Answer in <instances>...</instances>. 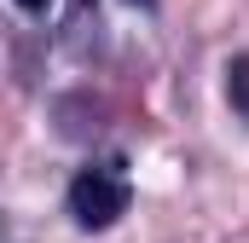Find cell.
I'll use <instances>...</instances> for the list:
<instances>
[{"mask_svg":"<svg viewBox=\"0 0 249 243\" xmlns=\"http://www.w3.org/2000/svg\"><path fill=\"white\" fill-rule=\"evenodd\" d=\"M122 208H127L122 174H110V168H87V174H75V185H70V214H75L81 232H105V226H116Z\"/></svg>","mask_w":249,"mask_h":243,"instance_id":"1","label":"cell"},{"mask_svg":"<svg viewBox=\"0 0 249 243\" xmlns=\"http://www.w3.org/2000/svg\"><path fill=\"white\" fill-rule=\"evenodd\" d=\"M133 6H151V0H133Z\"/></svg>","mask_w":249,"mask_h":243,"instance_id":"4","label":"cell"},{"mask_svg":"<svg viewBox=\"0 0 249 243\" xmlns=\"http://www.w3.org/2000/svg\"><path fill=\"white\" fill-rule=\"evenodd\" d=\"M18 6H23V12H47V0H18Z\"/></svg>","mask_w":249,"mask_h":243,"instance_id":"3","label":"cell"},{"mask_svg":"<svg viewBox=\"0 0 249 243\" xmlns=\"http://www.w3.org/2000/svg\"><path fill=\"white\" fill-rule=\"evenodd\" d=\"M226 99H232V110L249 122V58H232V64H226Z\"/></svg>","mask_w":249,"mask_h":243,"instance_id":"2","label":"cell"}]
</instances>
